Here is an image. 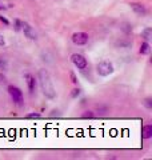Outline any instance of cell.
Returning <instances> with one entry per match:
<instances>
[{
  "instance_id": "d6986e66",
  "label": "cell",
  "mask_w": 152,
  "mask_h": 160,
  "mask_svg": "<svg viewBox=\"0 0 152 160\" xmlns=\"http://www.w3.org/2000/svg\"><path fill=\"white\" fill-rule=\"evenodd\" d=\"M4 44H6V42H4L3 36H0V46H4Z\"/></svg>"
},
{
  "instance_id": "8992f818",
  "label": "cell",
  "mask_w": 152,
  "mask_h": 160,
  "mask_svg": "<svg viewBox=\"0 0 152 160\" xmlns=\"http://www.w3.org/2000/svg\"><path fill=\"white\" fill-rule=\"evenodd\" d=\"M22 29L24 31L25 38H28L29 40H36L38 35H36V32H35V29L29 26L28 23H22Z\"/></svg>"
},
{
  "instance_id": "52a82bcc",
  "label": "cell",
  "mask_w": 152,
  "mask_h": 160,
  "mask_svg": "<svg viewBox=\"0 0 152 160\" xmlns=\"http://www.w3.org/2000/svg\"><path fill=\"white\" fill-rule=\"evenodd\" d=\"M131 8L134 9V12L138 15V16H144V15L147 13L145 7L143 6V4H140V3H132L131 4Z\"/></svg>"
},
{
  "instance_id": "277c9868",
  "label": "cell",
  "mask_w": 152,
  "mask_h": 160,
  "mask_svg": "<svg viewBox=\"0 0 152 160\" xmlns=\"http://www.w3.org/2000/svg\"><path fill=\"white\" fill-rule=\"evenodd\" d=\"M71 60H72V63L75 64V67H78V69H85L88 66L87 59L80 53H73L72 56H71Z\"/></svg>"
},
{
  "instance_id": "2e32d148",
  "label": "cell",
  "mask_w": 152,
  "mask_h": 160,
  "mask_svg": "<svg viewBox=\"0 0 152 160\" xmlns=\"http://www.w3.org/2000/svg\"><path fill=\"white\" fill-rule=\"evenodd\" d=\"M27 118H28V119H32V118H40V113H29V115H27Z\"/></svg>"
},
{
  "instance_id": "6da1fadb",
  "label": "cell",
  "mask_w": 152,
  "mask_h": 160,
  "mask_svg": "<svg viewBox=\"0 0 152 160\" xmlns=\"http://www.w3.org/2000/svg\"><path fill=\"white\" fill-rule=\"evenodd\" d=\"M39 82H40V87H42V91L45 98H48V99L56 98V91H55L52 79H51L47 69H44V68L39 69Z\"/></svg>"
},
{
  "instance_id": "9c48e42d",
  "label": "cell",
  "mask_w": 152,
  "mask_h": 160,
  "mask_svg": "<svg viewBox=\"0 0 152 160\" xmlns=\"http://www.w3.org/2000/svg\"><path fill=\"white\" fill-rule=\"evenodd\" d=\"M141 136H143V139H151L152 138V126H145L143 128V132H141Z\"/></svg>"
},
{
  "instance_id": "3957f363",
  "label": "cell",
  "mask_w": 152,
  "mask_h": 160,
  "mask_svg": "<svg viewBox=\"0 0 152 160\" xmlns=\"http://www.w3.org/2000/svg\"><path fill=\"white\" fill-rule=\"evenodd\" d=\"M8 93L11 95V98L12 100L16 104H22L23 103V92L20 91V88L18 87H15V86H8Z\"/></svg>"
},
{
  "instance_id": "30bf717a",
  "label": "cell",
  "mask_w": 152,
  "mask_h": 160,
  "mask_svg": "<svg viewBox=\"0 0 152 160\" xmlns=\"http://www.w3.org/2000/svg\"><path fill=\"white\" fill-rule=\"evenodd\" d=\"M151 52V46L147 42L144 43H141V46H140V53L141 55H148Z\"/></svg>"
},
{
  "instance_id": "7402d4cb",
  "label": "cell",
  "mask_w": 152,
  "mask_h": 160,
  "mask_svg": "<svg viewBox=\"0 0 152 160\" xmlns=\"http://www.w3.org/2000/svg\"><path fill=\"white\" fill-rule=\"evenodd\" d=\"M3 9H6V6H3V4H0V11H3Z\"/></svg>"
},
{
  "instance_id": "ac0fdd59",
  "label": "cell",
  "mask_w": 152,
  "mask_h": 160,
  "mask_svg": "<svg viewBox=\"0 0 152 160\" xmlns=\"http://www.w3.org/2000/svg\"><path fill=\"white\" fill-rule=\"evenodd\" d=\"M83 118H94V113L91 112V111H88V113H84L83 115Z\"/></svg>"
},
{
  "instance_id": "5b68a950",
  "label": "cell",
  "mask_w": 152,
  "mask_h": 160,
  "mask_svg": "<svg viewBox=\"0 0 152 160\" xmlns=\"http://www.w3.org/2000/svg\"><path fill=\"white\" fill-rule=\"evenodd\" d=\"M72 42L76 46H84L88 43V35L85 32H76L72 35Z\"/></svg>"
},
{
  "instance_id": "e0dca14e",
  "label": "cell",
  "mask_w": 152,
  "mask_h": 160,
  "mask_svg": "<svg viewBox=\"0 0 152 160\" xmlns=\"http://www.w3.org/2000/svg\"><path fill=\"white\" fill-rule=\"evenodd\" d=\"M145 106H147V108H152V103H151V99H145Z\"/></svg>"
},
{
  "instance_id": "9a60e30c",
  "label": "cell",
  "mask_w": 152,
  "mask_h": 160,
  "mask_svg": "<svg viewBox=\"0 0 152 160\" xmlns=\"http://www.w3.org/2000/svg\"><path fill=\"white\" fill-rule=\"evenodd\" d=\"M79 95H80V89H79V88L73 89V92H72V98H76V96H79Z\"/></svg>"
},
{
  "instance_id": "7c38bea8",
  "label": "cell",
  "mask_w": 152,
  "mask_h": 160,
  "mask_svg": "<svg viewBox=\"0 0 152 160\" xmlns=\"http://www.w3.org/2000/svg\"><path fill=\"white\" fill-rule=\"evenodd\" d=\"M15 26H16V27H15V29H16V31H20V29H22V22H20V20H15Z\"/></svg>"
},
{
  "instance_id": "ffe728a7",
  "label": "cell",
  "mask_w": 152,
  "mask_h": 160,
  "mask_svg": "<svg viewBox=\"0 0 152 160\" xmlns=\"http://www.w3.org/2000/svg\"><path fill=\"white\" fill-rule=\"evenodd\" d=\"M0 82H3V83L6 82V79H4V76H2V75H0Z\"/></svg>"
},
{
  "instance_id": "ba28073f",
  "label": "cell",
  "mask_w": 152,
  "mask_h": 160,
  "mask_svg": "<svg viewBox=\"0 0 152 160\" xmlns=\"http://www.w3.org/2000/svg\"><path fill=\"white\" fill-rule=\"evenodd\" d=\"M25 82H27V86L29 92H33L36 89V80H35V76H32L31 73H27L25 75Z\"/></svg>"
},
{
  "instance_id": "7a4b0ae2",
  "label": "cell",
  "mask_w": 152,
  "mask_h": 160,
  "mask_svg": "<svg viewBox=\"0 0 152 160\" xmlns=\"http://www.w3.org/2000/svg\"><path fill=\"white\" fill-rule=\"evenodd\" d=\"M96 71H98V73L100 76H108V75H111L114 72V66H112V63L107 62V60H103V62H100L98 64Z\"/></svg>"
},
{
  "instance_id": "4fadbf2b",
  "label": "cell",
  "mask_w": 152,
  "mask_h": 160,
  "mask_svg": "<svg viewBox=\"0 0 152 160\" xmlns=\"http://www.w3.org/2000/svg\"><path fill=\"white\" fill-rule=\"evenodd\" d=\"M69 76H71V80H72V83H73V84L78 83V79H76L75 72H69Z\"/></svg>"
},
{
  "instance_id": "44dd1931",
  "label": "cell",
  "mask_w": 152,
  "mask_h": 160,
  "mask_svg": "<svg viewBox=\"0 0 152 160\" xmlns=\"http://www.w3.org/2000/svg\"><path fill=\"white\" fill-rule=\"evenodd\" d=\"M4 64H6V62H4V60H3V62H2V60H0V67L3 68V66H4Z\"/></svg>"
},
{
  "instance_id": "5bb4252c",
  "label": "cell",
  "mask_w": 152,
  "mask_h": 160,
  "mask_svg": "<svg viewBox=\"0 0 152 160\" xmlns=\"http://www.w3.org/2000/svg\"><path fill=\"white\" fill-rule=\"evenodd\" d=\"M0 22H2V23H4V24H6V26H9V22H8V19H6L4 16H0Z\"/></svg>"
},
{
  "instance_id": "8fae6325",
  "label": "cell",
  "mask_w": 152,
  "mask_h": 160,
  "mask_svg": "<svg viewBox=\"0 0 152 160\" xmlns=\"http://www.w3.org/2000/svg\"><path fill=\"white\" fill-rule=\"evenodd\" d=\"M141 38H144L145 40H149L152 38V29L151 28H145L141 31Z\"/></svg>"
}]
</instances>
